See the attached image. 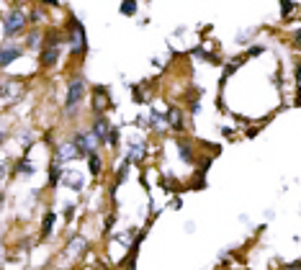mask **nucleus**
Masks as SVG:
<instances>
[{
	"instance_id": "a211bd4d",
	"label": "nucleus",
	"mask_w": 301,
	"mask_h": 270,
	"mask_svg": "<svg viewBox=\"0 0 301 270\" xmlns=\"http://www.w3.org/2000/svg\"><path fill=\"white\" fill-rule=\"evenodd\" d=\"M88 160H90V173L98 175V173H100V157H98L96 152H90V155H88Z\"/></svg>"
},
{
	"instance_id": "f03ea898",
	"label": "nucleus",
	"mask_w": 301,
	"mask_h": 270,
	"mask_svg": "<svg viewBox=\"0 0 301 270\" xmlns=\"http://www.w3.org/2000/svg\"><path fill=\"white\" fill-rule=\"evenodd\" d=\"M83 98H85V80L83 78L70 80V90H67V116H75L72 111L78 108V103Z\"/></svg>"
},
{
	"instance_id": "5701e85b",
	"label": "nucleus",
	"mask_w": 301,
	"mask_h": 270,
	"mask_svg": "<svg viewBox=\"0 0 301 270\" xmlns=\"http://www.w3.org/2000/svg\"><path fill=\"white\" fill-rule=\"evenodd\" d=\"M39 44H41V36H39V31H31V34H28V47H31V49H36Z\"/></svg>"
},
{
	"instance_id": "c756f323",
	"label": "nucleus",
	"mask_w": 301,
	"mask_h": 270,
	"mask_svg": "<svg viewBox=\"0 0 301 270\" xmlns=\"http://www.w3.org/2000/svg\"><path fill=\"white\" fill-rule=\"evenodd\" d=\"M296 39L301 41V28H296Z\"/></svg>"
},
{
	"instance_id": "7ed1b4c3",
	"label": "nucleus",
	"mask_w": 301,
	"mask_h": 270,
	"mask_svg": "<svg viewBox=\"0 0 301 270\" xmlns=\"http://www.w3.org/2000/svg\"><path fill=\"white\" fill-rule=\"evenodd\" d=\"M23 23H26L23 10H18V8H16V10H10L8 16H5V21H3V36H5V39H10V36L21 34Z\"/></svg>"
},
{
	"instance_id": "39448f33",
	"label": "nucleus",
	"mask_w": 301,
	"mask_h": 270,
	"mask_svg": "<svg viewBox=\"0 0 301 270\" xmlns=\"http://www.w3.org/2000/svg\"><path fill=\"white\" fill-rule=\"evenodd\" d=\"M57 59H59V49H57V44H49V47L41 52L39 62H41L44 67H52V65H57Z\"/></svg>"
},
{
	"instance_id": "4be33fe9",
	"label": "nucleus",
	"mask_w": 301,
	"mask_h": 270,
	"mask_svg": "<svg viewBox=\"0 0 301 270\" xmlns=\"http://www.w3.org/2000/svg\"><path fill=\"white\" fill-rule=\"evenodd\" d=\"M281 13L283 16H291L294 13V0H281Z\"/></svg>"
},
{
	"instance_id": "393cba45",
	"label": "nucleus",
	"mask_w": 301,
	"mask_h": 270,
	"mask_svg": "<svg viewBox=\"0 0 301 270\" xmlns=\"http://www.w3.org/2000/svg\"><path fill=\"white\" fill-rule=\"evenodd\" d=\"M108 142H111V144H118V129H111V134H108Z\"/></svg>"
},
{
	"instance_id": "9d476101",
	"label": "nucleus",
	"mask_w": 301,
	"mask_h": 270,
	"mask_svg": "<svg viewBox=\"0 0 301 270\" xmlns=\"http://www.w3.org/2000/svg\"><path fill=\"white\" fill-rule=\"evenodd\" d=\"M178 152H180L178 157L183 160V162H188V165L193 162V149H191V144H188V142H183V139H178Z\"/></svg>"
},
{
	"instance_id": "4468645a",
	"label": "nucleus",
	"mask_w": 301,
	"mask_h": 270,
	"mask_svg": "<svg viewBox=\"0 0 301 270\" xmlns=\"http://www.w3.org/2000/svg\"><path fill=\"white\" fill-rule=\"evenodd\" d=\"M255 34H258L255 28H242V31H239L234 39H237V44H247L250 39H255Z\"/></svg>"
},
{
	"instance_id": "b1692460",
	"label": "nucleus",
	"mask_w": 301,
	"mask_h": 270,
	"mask_svg": "<svg viewBox=\"0 0 301 270\" xmlns=\"http://www.w3.org/2000/svg\"><path fill=\"white\" fill-rule=\"evenodd\" d=\"M237 65H239V62H237V59H234V62H229L227 67H224V75H221V83H224V80H227V78H229V75H232V72L237 70Z\"/></svg>"
},
{
	"instance_id": "f3484780",
	"label": "nucleus",
	"mask_w": 301,
	"mask_h": 270,
	"mask_svg": "<svg viewBox=\"0 0 301 270\" xmlns=\"http://www.w3.org/2000/svg\"><path fill=\"white\" fill-rule=\"evenodd\" d=\"M121 13H124V16H134V13H137V0H124Z\"/></svg>"
},
{
	"instance_id": "cd10ccee",
	"label": "nucleus",
	"mask_w": 301,
	"mask_h": 270,
	"mask_svg": "<svg viewBox=\"0 0 301 270\" xmlns=\"http://www.w3.org/2000/svg\"><path fill=\"white\" fill-rule=\"evenodd\" d=\"M41 18H44V13H41V10H36L34 16H31V21H41Z\"/></svg>"
},
{
	"instance_id": "f8f14e48",
	"label": "nucleus",
	"mask_w": 301,
	"mask_h": 270,
	"mask_svg": "<svg viewBox=\"0 0 301 270\" xmlns=\"http://www.w3.org/2000/svg\"><path fill=\"white\" fill-rule=\"evenodd\" d=\"M168 121H170V124H173V129H178V131L183 129V116H180V111H178V108H173V111L168 113Z\"/></svg>"
},
{
	"instance_id": "bb28decb",
	"label": "nucleus",
	"mask_w": 301,
	"mask_h": 270,
	"mask_svg": "<svg viewBox=\"0 0 301 270\" xmlns=\"http://www.w3.org/2000/svg\"><path fill=\"white\" fill-rule=\"evenodd\" d=\"M21 142L28 147V144H31V137H28V131H21Z\"/></svg>"
},
{
	"instance_id": "6ab92c4d",
	"label": "nucleus",
	"mask_w": 301,
	"mask_h": 270,
	"mask_svg": "<svg viewBox=\"0 0 301 270\" xmlns=\"http://www.w3.org/2000/svg\"><path fill=\"white\" fill-rule=\"evenodd\" d=\"M16 173H21L23 178H28V175H31V173H34V165H28L26 160H21V162L16 165Z\"/></svg>"
},
{
	"instance_id": "423d86ee",
	"label": "nucleus",
	"mask_w": 301,
	"mask_h": 270,
	"mask_svg": "<svg viewBox=\"0 0 301 270\" xmlns=\"http://www.w3.org/2000/svg\"><path fill=\"white\" fill-rule=\"evenodd\" d=\"M93 134L98 137V142H100V144H103V142H108L111 126H108V121H106V118H98V121H96V126H93Z\"/></svg>"
},
{
	"instance_id": "1a4fd4ad",
	"label": "nucleus",
	"mask_w": 301,
	"mask_h": 270,
	"mask_svg": "<svg viewBox=\"0 0 301 270\" xmlns=\"http://www.w3.org/2000/svg\"><path fill=\"white\" fill-rule=\"evenodd\" d=\"M108 90L106 88H96V111H100L103 113V108H106L108 106Z\"/></svg>"
},
{
	"instance_id": "412c9836",
	"label": "nucleus",
	"mask_w": 301,
	"mask_h": 270,
	"mask_svg": "<svg viewBox=\"0 0 301 270\" xmlns=\"http://www.w3.org/2000/svg\"><path fill=\"white\" fill-rule=\"evenodd\" d=\"M196 54H199L201 59H206V62H211V65H216L219 62V57H214V54H208V52H203V49H193Z\"/></svg>"
},
{
	"instance_id": "2eb2a0df",
	"label": "nucleus",
	"mask_w": 301,
	"mask_h": 270,
	"mask_svg": "<svg viewBox=\"0 0 301 270\" xmlns=\"http://www.w3.org/2000/svg\"><path fill=\"white\" fill-rule=\"evenodd\" d=\"M62 178H65L62 168H57V165H52V170H49V185H57Z\"/></svg>"
},
{
	"instance_id": "a878e982",
	"label": "nucleus",
	"mask_w": 301,
	"mask_h": 270,
	"mask_svg": "<svg viewBox=\"0 0 301 270\" xmlns=\"http://www.w3.org/2000/svg\"><path fill=\"white\" fill-rule=\"evenodd\" d=\"M263 52H265L263 47H252V49H250L247 54H250V57H258V54H263Z\"/></svg>"
},
{
	"instance_id": "c85d7f7f",
	"label": "nucleus",
	"mask_w": 301,
	"mask_h": 270,
	"mask_svg": "<svg viewBox=\"0 0 301 270\" xmlns=\"http://www.w3.org/2000/svg\"><path fill=\"white\" fill-rule=\"evenodd\" d=\"M47 5H59V0H44Z\"/></svg>"
},
{
	"instance_id": "6e6552de",
	"label": "nucleus",
	"mask_w": 301,
	"mask_h": 270,
	"mask_svg": "<svg viewBox=\"0 0 301 270\" xmlns=\"http://www.w3.org/2000/svg\"><path fill=\"white\" fill-rule=\"evenodd\" d=\"M62 183H65V185H70L72 190H83V185H85V180L80 178V173H65V178H62Z\"/></svg>"
},
{
	"instance_id": "ddd939ff",
	"label": "nucleus",
	"mask_w": 301,
	"mask_h": 270,
	"mask_svg": "<svg viewBox=\"0 0 301 270\" xmlns=\"http://www.w3.org/2000/svg\"><path fill=\"white\" fill-rule=\"evenodd\" d=\"M54 219H57V214H47V216H44V229H41V234H44V239H47L49 234H52V227H54Z\"/></svg>"
},
{
	"instance_id": "20e7f679",
	"label": "nucleus",
	"mask_w": 301,
	"mask_h": 270,
	"mask_svg": "<svg viewBox=\"0 0 301 270\" xmlns=\"http://www.w3.org/2000/svg\"><path fill=\"white\" fill-rule=\"evenodd\" d=\"M75 157H83L75 142H62V144L57 147V160H59V165H62V162H70V160H75Z\"/></svg>"
},
{
	"instance_id": "9b49d317",
	"label": "nucleus",
	"mask_w": 301,
	"mask_h": 270,
	"mask_svg": "<svg viewBox=\"0 0 301 270\" xmlns=\"http://www.w3.org/2000/svg\"><path fill=\"white\" fill-rule=\"evenodd\" d=\"M85 250V237H72V242H70V255H78V252H83Z\"/></svg>"
},
{
	"instance_id": "f257e3e1",
	"label": "nucleus",
	"mask_w": 301,
	"mask_h": 270,
	"mask_svg": "<svg viewBox=\"0 0 301 270\" xmlns=\"http://www.w3.org/2000/svg\"><path fill=\"white\" fill-rule=\"evenodd\" d=\"M70 49L72 54H85L88 52V41H85V26L80 21H70Z\"/></svg>"
},
{
	"instance_id": "dca6fc26",
	"label": "nucleus",
	"mask_w": 301,
	"mask_h": 270,
	"mask_svg": "<svg viewBox=\"0 0 301 270\" xmlns=\"http://www.w3.org/2000/svg\"><path fill=\"white\" fill-rule=\"evenodd\" d=\"M144 157V144H137L134 142L131 149H129V160H142Z\"/></svg>"
},
{
	"instance_id": "0eeeda50",
	"label": "nucleus",
	"mask_w": 301,
	"mask_h": 270,
	"mask_svg": "<svg viewBox=\"0 0 301 270\" xmlns=\"http://www.w3.org/2000/svg\"><path fill=\"white\" fill-rule=\"evenodd\" d=\"M21 54H23V49H21V47H5V49H3V54H0V65L8 67V65L13 62V59H18Z\"/></svg>"
},
{
	"instance_id": "aec40b11",
	"label": "nucleus",
	"mask_w": 301,
	"mask_h": 270,
	"mask_svg": "<svg viewBox=\"0 0 301 270\" xmlns=\"http://www.w3.org/2000/svg\"><path fill=\"white\" fill-rule=\"evenodd\" d=\"M165 121H168V113H160V111H152V124H155V129H160V124L165 126Z\"/></svg>"
}]
</instances>
